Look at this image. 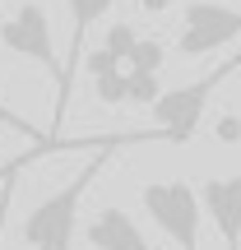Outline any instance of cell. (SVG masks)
<instances>
[{"label":"cell","instance_id":"11","mask_svg":"<svg viewBox=\"0 0 241 250\" xmlns=\"http://www.w3.org/2000/svg\"><path fill=\"white\" fill-rule=\"evenodd\" d=\"M162 61H167L162 42H153V37H139V46L130 51L125 70H130V74H158V70H162Z\"/></svg>","mask_w":241,"mask_h":250},{"label":"cell","instance_id":"4","mask_svg":"<svg viewBox=\"0 0 241 250\" xmlns=\"http://www.w3.org/2000/svg\"><path fill=\"white\" fill-rule=\"evenodd\" d=\"M0 42H5V51L42 65V70L51 74V83H56V102H61V93H65V61L56 56L51 19H46V9L37 5V0H19V5L9 9V19L0 23Z\"/></svg>","mask_w":241,"mask_h":250},{"label":"cell","instance_id":"5","mask_svg":"<svg viewBox=\"0 0 241 250\" xmlns=\"http://www.w3.org/2000/svg\"><path fill=\"white\" fill-rule=\"evenodd\" d=\"M241 37V9L223 5V0H190L181 14V33H176V51L181 56H209L218 46Z\"/></svg>","mask_w":241,"mask_h":250},{"label":"cell","instance_id":"7","mask_svg":"<svg viewBox=\"0 0 241 250\" xmlns=\"http://www.w3.org/2000/svg\"><path fill=\"white\" fill-rule=\"evenodd\" d=\"M199 204L209 223L218 227L227 250H241V176H204L199 181Z\"/></svg>","mask_w":241,"mask_h":250},{"label":"cell","instance_id":"6","mask_svg":"<svg viewBox=\"0 0 241 250\" xmlns=\"http://www.w3.org/2000/svg\"><path fill=\"white\" fill-rule=\"evenodd\" d=\"M111 5H116V0H65V9H70V56H65V93L51 107V139H61V121H65V107H70V93H74V74H79V65H84V42H88L93 23H98Z\"/></svg>","mask_w":241,"mask_h":250},{"label":"cell","instance_id":"9","mask_svg":"<svg viewBox=\"0 0 241 250\" xmlns=\"http://www.w3.org/2000/svg\"><path fill=\"white\" fill-rule=\"evenodd\" d=\"M61 148H70V153H74V148H84V144H79V139H42V144H33L28 153H19V158L0 162V190H5V186H9V181H14L23 167H33L37 158H46V153H61Z\"/></svg>","mask_w":241,"mask_h":250},{"label":"cell","instance_id":"15","mask_svg":"<svg viewBox=\"0 0 241 250\" xmlns=\"http://www.w3.org/2000/svg\"><path fill=\"white\" fill-rule=\"evenodd\" d=\"M172 5H176V0H139V9H144V14H167Z\"/></svg>","mask_w":241,"mask_h":250},{"label":"cell","instance_id":"2","mask_svg":"<svg viewBox=\"0 0 241 250\" xmlns=\"http://www.w3.org/2000/svg\"><path fill=\"white\" fill-rule=\"evenodd\" d=\"M241 70V51H232L223 65H214L209 74H199V79L181 83V88H167L158 102H153V130H158L162 144H190L199 130V121H204V107L214 102V93L223 88L227 79Z\"/></svg>","mask_w":241,"mask_h":250},{"label":"cell","instance_id":"1","mask_svg":"<svg viewBox=\"0 0 241 250\" xmlns=\"http://www.w3.org/2000/svg\"><path fill=\"white\" fill-rule=\"evenodd\" d=\"M149 139H158V130L107 134V144H102V148H93V158L84 162V167L74 171L61 190H51V195H46L42 204L23 218V246H28V250H74V232H79V204H84V195H88V186L102 176V171H107L111 153H116L121 144H149Z\"/></svg>","mask_w":241,"mask_h":250},{"label":"cell","instance_id":"14","mask_svg":"<svg viewBox=\"0 0 241 250\" xmlns=\"http://www.w3.org/2000/svg\"><path fill=\"white\" fill-rule=\"evenodd\" d=\"M9 199H14V181L0 190V250H5V223H9Z\"/></svg>","mask_w":241,"mask_h":250},{"label":"cell","instance_id":"12","mask_svg":"<svg viewBox=\"0 0 241 250\" xmlns=\"http://www.w3.org/2000/svg\"><path fill=\"white\" fill-rule=\"evenodd\" d=\"M134 46H139V33H134V23H111V28H107V37H102V51H111L121 65L130 61Z\"/></svg>","mask_w":241,"mask_h":250},{"label":"cell","instance_id":"8","mask_svg":"<svg viewBox=\"0 0 241 250\" xmlns=\"http://www.w3.org/2000/svg\"><path fill=\"white\" fill-rule=\"evenodd\" d=\"M84 236H88L93 250H153L149 236L139 232V223L116 204L98 208V213L88 218V227H84Z\"/></svg>","mask_w":241,"mask_h":250},{"label":"cell","instance_id":"17","mask_svg":"<svg viewBox=\"0 0 241 250\" xmlns=\"http://www.w3.org/2000/svg\"><path fill=\"white\" fill-rule=\"evenodd\" d=\"M218 134H223V139H237V134H241V121H223V125H218Z\"/></svg>","mask_w":241,"mask_h":250},{"label":"cell","instance_id":"10","mask_svg":"<svg viewBox=\"0 0 241 250\" xmlns=\"http://www.w3.org/2000/svg\"><path fill=\"white\" fill-rule=\"evenodd\" d=\"M93 93H98L102 107H121V102H130V74L121 70H107V74H93Z\"/></svg>","mask_w":241,"mask_h":250},{"label":"cell","instance_id":"3","mask_svg":"<svg viewBox=\"0 0 241 250\" xmlns=\"http://www.w3.org/2000/svg\"><path fill=\"white\" fill-rule=\"evenodd\" d=\"M139 204L158 223V232L167 241H176V250H199V223H204L199 186H190L181 176H162L139 190Z\"/></svg>","mask_w":241,"mask_h":250},{"label":"cell","instance_id":"16","mask_svg":"<svg viewBox=\"0 0 241 250\" xmlns=\"http://www.w3.org/2000/svg\"><path fill=\"white\" fill-rule=\"evenodd\" d=\"M0 125H9V130H23V134H33V130H28V125H23V121H19V116H9V111H5V107H0ZM33 139H37V134H33Z\"/></svg>","mask_w":241,"mask_h":250},{"label":"cell","instance_id":"13","mask_svg":"<svg viewBox=\"0 0 241 250\" xmlns=\"http://www.w3.org/2000/svg\"><path fill=\"white\" fill-rule=\"evenodd\" d=\"M125 74H130V70H125ZM158 98H162L158 74H130V102H134V107H153Z\"/></svg>","mask_w":241,"mask_h":250}]
</instances>
